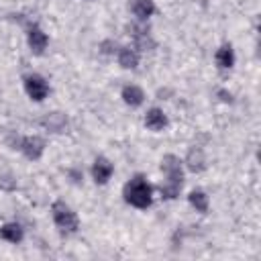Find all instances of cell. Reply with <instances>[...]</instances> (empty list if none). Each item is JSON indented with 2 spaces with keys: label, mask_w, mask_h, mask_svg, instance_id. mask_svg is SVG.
Instances as JSON below:
<instances>
[{
  "label": "cell",
  "mask_w": 261,
  "mask_h": 261,
  "mask_svg": "<svg viewBox=\"0 0 261 261\" xmlns=\"http://www.w3.org/2000/svg\"><path fill=\"white\" fill-rule=\"evenodd\" d=\"M214 59H216V65H218L220 69H230V67L234 65V51H232V45H230V43L220 45V49L216 51Z\"/></svg>",
  "instance_id": "11"
},
{
  "label": "cell",
  "mask_w": 261,
  "mask_h": 261,
  "mask_svg": "<svg viewBox=\"0 0 261 261\" xmlns=\"http://www.w3.org/2000/svg\"><path fill=\"white\" fill-rule=\"evenodd\" d=\"M118 63L124 69H135L139 65V53L130 47H118Z\"/></svg>",
  "instance_id": "12"
},
{
  "label": "cell",
  "mask_w": 261,
  "mask_h": 261,
  "mask_svg": "<svg viewBox=\"0 0 261 261\" xmlns=\"http://www.w3.org/2000/svg\"><path fill=\"white\" fill-rule=\"evenodd\" d=\"M122 196H124V202L139 208V210H145L151 206L153 202V188L151 184L147 181L145 175L137 173L133 175L126 184H124V190H122Z\"/></svg>",
  "instance_id": "2"
},
{
  "label": "cell",
  "mask_w": 261,
  "mask_h": 261,
  "mask_svg": "<svg viewBox=\"0 0 261 261\" xmlns=\"http://www.w3.org/2000/svg\"><path fill=\"white\" fill-rule=\"evenodd\" d=\"M24 92L29 94L31 100L43 102V100L47 98V94H49V84L45 82L43 75H39V73H29V75L24 77Z\"/></svg>",
  "instance_id": "5"
},
{
  "label": "cell",
  "mask_w": 261,
  "mask_h": 261,
  "mask_svg": "<svg viewBox=\"0 0 261 261\" xmlns=\"http://www.w3.org/2000/svg\"><path fill=\"white\" fill-rule=\"evenodd\" d=\"M112 171H114V165L106 157H96V161L92 165V177H94L96 184H100V186L106 184L110 179Z\"/></svg>",
  "instance_id": "8"
},
{
  "label": "cell",
  "mask_w": 261,
  "mask_h": 261,
  "mask_svg": "<svg viewBox=\"0 0 261 261\" xmlns=\"http://www.w3.org/2000/svg\"><path fill=\"white\" fill-rule=\"evenodd\" d=\"M145 126L151 128V130H163L167 126V116L161 108H151L147 114H145Z\"/></svg>",
  "instance_id": "9"
},
{
  "label": "cell",
  "mask_w": 261,
  "mask_h": 261,
  "mask_svg": "<svg viewBox=\"0 0 261 261\" xmlns=\"http://www.w3.org/2000/svg\"><path fill=\"white\" fill-rule=\"evenodd\" d=\"M12 149H18L31 161H39L43 157V151H45V141L41 137H37V135H33V137H18L14 141Z\"/></svg>",
  "instance_id": "4"
},
{
  "label": "cell",
  "mask_w": 261,
  "mask_h": 261,
  "mask_svg": "<svg viewBox=\"0 0 261 261\" xmlns=\"http://www.w3.org/2000/svg\"><path fill=\"white\" fill-rule=\"evenodd\" d=\"M186 165L190 171H202L206 167V159H204V153L200 147H192L188 151V157H186Z\"/></svg>",
  "instance_id": "14"
},
{
  "label": "cell",
  "mask_w": 261,
  "mask_h": 261,
  "mask_svg": "<svg viewBox=\"0 0 261 261\" xmlns=\"http://www.w3.org/2000/svg\"><path fill=\"white\" fill-rule=\"evenodd\" d=\"M218 96H220V100H222V102H232V96H230V92L218 90Z\"/></svg>",
  "instance_id": "19"
},
{
  "label": "cell",
  "mask_w": 261,
  "mask_h": 261,
  "mask_svg": "<svg viewBox=\"0 0 261 261\" xmlns=\"http://www.w3.org/2000/svg\"><path fill=\"white\" fill-rule=\"evenodd\" d=\"M188 200H190V204H192L198 212H202V214L208 212V196H206L202 190H194V192H190Z\"/></svg>",
  "instance_id": "17"
},
{
  "label": "cell",
  "mask_w": 261,
  "mask_h": 261,
  "mask_svg": "<svg viewBox=\"0 0 261 261\" xmlns=\"http://www.w3.org/2000/svg\"><path fill=\"white\" fill-rule=\"evenodd\" d=\"M130 10L139 20H147L155 14V2L153 0H130Z\"/></svg>",
  "instance_id": "10"
},
{
  "label": "cell",
  "mask_w": 261,
  "mask_h": 261,
  "mask_svg": "<svg viewBox=\"0 0 261 261\" xmlns=\"http://www.w3.org/2000/svg\"><path fill=\"white\" fill-rule=\"evenodd\" d=\"M41 124L49 130H55V133H61L65 126H67V118L61 114V112H51L49 116H45L41 120Z\"/></svg>",
  "instance_id": "16"
},
{
  "label": "cell",
  "mask_w": 261,
  "mask_h": 261,
  "mask_svg": "<svg viewBox=\"0 0 261 261\" xmlns=\"http://www.w3.org/2000/svg\"><path fill=\"white\" fill-rule=\"evenodd\" d=\"M0 237L8 243H20L24 232H22V226L16 224V222H6L2 228H0Z\"/></svg>",
  "instance_id": "15"
},
{
  "label": "cell",
  "mask_w": 261,
  "mask_h": 261,
  "mask_svg": "<svg viewBox=\"0 0 261 261\" xmlns=\"http://www.w3.org/2000/svg\"><path fill=\"white\" fill-rule=\"evenodd\" d=\"M51 216H53V222H55L63 232H75L77 226H80L77 214H75L63 200H55V202L51 204Z\"/></svg>",
  "instance_id": "3"
},
{
  "label": "cell",
  "mask_w": 261,
  "mask_h": 261,
  "mask_svg": "<svg viewBox=\"0 0 261 261\" xmlns=\"http://www.w3.org/2000/svg\"><path fill=\"white\" fill-rule=\"evenodd\" d=\"M100 49H102V53H114V51H118L116 49V43H112V41H104L100 45Z\"/></svg>",
  "instance_id": "18"
},
{
  "label": "cell",
  "mask_w": 261,
  "mask_h": 261,
  "mask_svg": "<svg viewBox=\"0 0 261 261\" xmlns=\"http://www.w3.org/2000/svg\"><path fill=\"white\" fill-rule=\"evenodd\" d=\"M128 35L133 37L135 49H141V51L155 49V41H153V37L149 33V27H145V24H130L128 27Z\"/></svg>",
  "instance_id": "6"
},
{
  "label": "cell",
  "mask_w": 261,
  "mask_h": 261,
  "mask_svg": "<svg viewBox=\"0 0 261 261\" xmlns=\"http://www.w3.org/2000/svg\"><path fill=\"white\" fill-rule=\"evenodd\" d=\"M27 41H29V47H31V51H33L35 55H43L45 49H47V45H49L47 35H45L37 24H31V27H29V31H27Z\"/></svg>",
  "instance_id": "7"
},
{
  "label": "cell",
  "mask_w": 261,
  "mask_h": 261,
  "mask_svg": "<svg viewBox=\"0 0 261 261\" xmlns=\"http://www.w3.org/2000/svg\"><path fill=\"white\" fill-rule=\"evenodd\" d=\"M161 169L165 173V184L159 186V192L165 200H173L179 196V190L184 186V171H181V161L175 155H165L161 159Z\"/></svg>",
  "instance_id": "1"
},
{
  "label": "cell",
  "mask_w": 261,
  "mask_h": 261,
  "mask_svg": "<svg viewBox=\"0 0 261 261\" xmlns=\"http://www.w3.org/2000/svg\"><path fill=\"white\" fill-rule=\"evenodd\" d=\"M122 100L128 104V106H141L143 104V100H145V92L139 88V86H124L122 88Z\"/></svg>",
  "instance_id": "13"
}]
</instances>
